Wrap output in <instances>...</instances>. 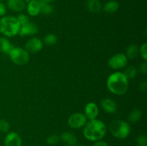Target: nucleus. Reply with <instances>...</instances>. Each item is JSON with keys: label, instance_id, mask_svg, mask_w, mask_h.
<instances>
[{"label": "nucleus", "instance_id": "15", "mask_svg": "<svg viewBox=\"0 0 147 146\" xmlns=\"http://www.w3.org/2000/svg\"><path fill=\"white\" fill-rule=\"evenodd\" d=\"M27 13L30 16H37L40 13V6L39 1L37 0H33L28 2L27 7Z\"/></svg>", "mask_w": 147, "mask_h": 146}, {"label": "nucleus", "instance_id": "26", "mask_svg": "<svg viewBox=\"0 0 147 146\" xmlns=\"http://www.w3.org/2000/svg\"><path fill=\"white\" fill-rule=\"evenodd\" d=\"M136 142L139 146H147V138L146 135H139L136 138Z\"/></svg>", "mask_w": 147, "mask_h": 146}, {"label": "nucleus", "instance_id": "7", "mask_svg": "<svg viewBox=\"0 0 147 146\" xmlns=\"http://www.w3.org/2000/svg\"><path fill=\"white\" fill-rule=\"evenodd\" d=\"M67 123L71 128L78 129L83 127L86 124L87 117L83 113H76L70 116Z\"/></svg>", "mask_w": 147, "mask_h": 146}, {"label": "nucleus", "instance_id": "20", "mask_svg": "<svg viewBox=\"0 0 147 146\" xmlns=\"http://www.w3.org/2000/svg\"><path fill=\"white\" fill-rule=\"evenodd\" d=\"M40 6V12L45 14H50L53 12V7L50 2L44 1V0H40L39 1Z\"/></svg>", "mask_w": 147, "mask_h": 146}, {"label": "nucleus", "instance_id": "9", "mask_svg": "<svg viewBox=\"0 0 147 146\" xmlns=\"http://www.w3.org/2000/svg\"><path fill=\"white\" fill-rule=\"evenodd\" d=\"M38 31V27L35 24L32 22H27V24L22 25L20 27V31L18 34L20 36H29V35H34L37 34Z\"/></svg>", "mask_w": 147, "mask_h": 146}, {"label": "nucleus", "instance_id": "23", "mask_svg": "<svg viewBox=\"0 0 147 146\" xmlns=\"http://www.w3.org/2000/svg\"><path fill=\"white\" fill-rule=\"evenodd\" d=\"M57 42V37L53 34H48L45 37V44L48 46H53Z\"/></svg>", "mask_w": 147, "mask_h": 146}, {"label": "nucleus", "instance_id": "25", "mask_svg": "<svg viewBox=\"0 0 147 146\" xmlns=\"http://www.w3.org/2000/svg\"><path fill=\"white\" fill-rule=\"evenodd\" d=\"M60 141V137L57 136V135H51L48 136L47 138V143L50 145H55L57 144Z\"/></svg>", "mask_w": 147, "mask_h": 146}, {"label": "nucleus", "instance_id": "2", "mask_svg": "<svg viewBox=\"0 0 147 146\" xmlns=\"http://www.w3.org/2000/svg\"><path fill=\"white\" fill-rule=\"evenodd\" d=\"M106 84L111 92L116 95H123L129 88V80L123 73L115 72L109 76Z\"/></svg>", "mask_w": 147, "mask_h": 146}, {"label": "nucleus", "instance_id": "1", "mask_svg": "<svg viewBox=\"0 0 147 146\" xmlns=\"http://www.w3.org/2000/svg\"><path fill=\"white\" fill-rule=\"evenodd\" d=\"M106 133V126L99 120H91L86 123L83 129V135L90 141H98L103 139Z\"/></svg>", "mask_w": 147, "mask_h": 146}, {"label": "nucleus", "instance_id": "4", "mask_svg": "<svg viewBox=\"0 0 147 146\" xmlns=\"http://www.w3.org/2000/svg\"><path fill=\"white\" fill-rule=\"evenodd\" d=\"M109 131L115 137L124 139L131 133V126L127 122L123 120H113L109 124Z\"/></svg>", "mask_w": 147, "mask_h": 146}, {"label": "nucleus", "instance_id": "16", "mask_svg": "<svg viewBox=\"0 0 147 146\" xmlns=\"http://www.w3.org/2000/svg\"><path fill=\"white\" fill-rule=\"evenodd\" d=\"M9 40L6 37H0V52L4 54H9L11 50L14 48Z\"/></svg>", "mask_w": 147, "mask_h": 146}, {"label": "nucleus", "instance_id": "21", "mask_svg": "<svg viewBox=\"0 0 147 146\" xmlns=\"http://www.w3.org/2000/svg\"><path fill=\"white\" fill-rule=\"evenodd\" d=\"M142 115V113L139 109H134L129 115V120L131 123H136L140 120Z\"/></svg>", "mask_w": 147, "mask_h": 146}, {"label": "nucleus", "instance_id": "3", "mask_svg": "<svg viewBox=\"0 0 147 146\" xmlns=\"http://www.w3.org/2000/svg\"><path fill=\"white\" fill-rule=\"evenodd\" d=\"M20 27L21 25L17 17L6 16L0 19V32L6 37H11L17 35Z\"/></svg>", "mask_w": 147, "mask_h": 146}, {"label": "nucleus", "instance_id": "32", "mask_svg": "<svg viewBox=\"0 0 147 146\" xmlns=\"http://www.w3.org/2000/svg\"><path fill=\"white\" fill-rule=\"evenodd\" d=\"M139 90L141 92H146V90H147V84L146 82H142L139 84Z\"/></svg>", "mask_w": 147, "mask_h": 146}, {"label": "nucleus", "instance_id": "18", "mask_svg": "<svg viewBox=\"0 0 147 146\" xmlns=\"http://www.w3.org/2000/svg\"><path fill=\"white\" fill-rule=\"evenodd\" d=\"M119 4L118 3V1H115V0H111V1L106 3V4L103 7V10L106 12L112 14V13L116 12L119 9Z\"/></svg>", "mask_w": 147, "mask_h": 146}, {"label": "nucleus", "instance_id": "34", "mask_svg": "<svg viewBox=\"0 0 147 146\" xmlns=\"http://www.w3.org/2000/svg\"><path fill=\"white\" fill-rule=\"evenodd\" d=\"M27 1H28V2H29V1H33V0H27Z\"/></svg>", "mask_w": 147, "mask_h": 146}, {"label": "nucleus", "instance_id": "28", "mask_svg": "<svg viewBox=\"0 0 147 146\" xmlns=\"http://www.w3.org/2000/svg\"><path fill=\"white\" fill-rule=\"evenodd\" d=\"M139 52H140L141 55H142V57L144 60V61H146L147 60V44L146 43H144V44H142L140 50H139Z\"/></svg>", "mask_w": 147, "mask_h": 146}, {"label": "nucleus", "instance_id": "27", "mask_svg": "<svg viewBox=\"0 0 147 146\" xmlns=\"http://www.w3.org/2000/svg\"><path fill=\"white\" fill-rule=\"evenodd\" d=\"M17 20L20 22V25H24V24H27V22H29V18L27 15L24 14H19L18 17H17Z\"/></svg>", "mask_w": 147, "mask_h": 146}, {"label": "nucleus", "instance_id": "8", "mask_svg": "<svg viewBox=\"0 0 147 146\" xmlns=\"http://www.w3.org/2000/svg\"><path fill=\"white\" fill-rule=\"evenodd\" d=\"M43 43L40 39L38 38H32L30 39L27 42L25 43L24 47L26 50L28 52L31 53H37L40 52L42 49Z\"/></svg>", "mask_w": 147, "mask_h": 146}, {"label": "nucleus", "instance_id": "24", "mask_svg": "<svg viewBox=\"0 0 147 146\" xmlns=\"http://www.w3.org/2000/svg\"><path fill=\"white\" fill-rule=\"evenodd\" d=\"M9 123L7 120L1 119L0 120V131L4 133H8L9 130Z\"/></svg>", "mask_w": 147, "mask_h": 146}, {"label": "nucleus", "instance_id": "11", "mask_svg": "<svg viewBox=\"0 0 147 146\" xmlns=\"http://www.w3.org/2000/svg\"><path fill=\"white\" fill-rule=\"evenodd\" d=\"M100 105L106 113L113 114L117 110V104L114 100L109 98L103 99L100 102Z\"/></svg>", "mask_w": 147, "mask_h": 146}, {"label": "nucleus", "instance_id": "22", "mask_svg": "<svg viewBox=\"0 0 147 146\" xmlns=\"http://www.w3.org/2000/svg\"><path fill=\"white\" fill-rule=\"evenodd\" d=\"M124 75L127 77V79H134L137 74V70L134 66H129L125 70Z\"/></svg>", "mask_w": 147, "mask_h": 146}, {"label": "nucleus", "instance_id": "13", "mask_svg": "<svg viewBox=\"0 0 147 146\" xmlns=\"http://www.w3.org/2000/svg\"><path fill=\"white\" fill-rule=\"evenodd\" d=\"M7 5L9 9L17 12L23 11L26 7V4L23 0H7Z\"/></svg>", "mask_w": 147, "mask_h": 146}, {"label": "nucleus", "instance_id": "10", "mask_svg": "<svg viewBox=\"0 0 147 146\" xmlns=\"http://www.w3.org/2000/svg\"><path fill=\"white\" fill-rule=\"evenodd\" d=\"M4 146H22L21 137L14 132L8 133L4 138Z\"/></svg>", "mask_w": 147, "mask_h": 146}, {"label": "nucleus", "instance_id": "30", "mask_svg": "<svg viewBox=\"0 0 147 146\" xmlns=\"http://www.w3.org/2000/svg\"><path fill=\"white\" fill-rule=\"evenodd\" d=\"M7 12L6 6L2 2H0V17H4Z\"/></svg>", "mask_w": 147, "mask_h": 146}, {"label": "nucleus", "instance_id": "5", "mask_svg": "<svg viewBox=\"0 0 147 146\" xmlns=\"http://www.w3.org/2000/svg\"><path fill=\"white\" fill-rule=\"evenodd\" d=\"M10 59L17 65H24L30 61V54L24 49L14 47L9 53Z\"/></svg>", "mask_w": 147, "mask_h": 146}, {"label": "nucleus", "instance_id": "35", "mask_svg": "<svg viewBox=\"0 0 147 146\" xmlns=\"http://www.w3.org/2000/svg\"><path fill=\"white\" fill-rule=\"evenodd\" d=\"M3 1H4V0H0V2H2Z\"/></svg>", "mask_w": 147, "mask_h": 146}, {"label": "nucleus", "instance_id": "14", "mask_svg": "<svg viewBox=\"0 0 147 146\" xmlns=\"http://www.w3.org/2000/svg\"><path fill=\"white\" fill-rule=\"evenodd\" d=\"M60 139H61L63 143L69 146H74L78 143L77 137L70 132H64L62 133Z\"/></svg>", "mask_w": 147, "mask_h": 146}, {"label": "nucleus", "instance_id": "19", "mask_svg": "<svg viewBox=\"0 0 147 146\" xmlns=\"http://www.w3.org/2000/svg\"><path fill=\"white\" fill-rule=\"evenodd\" d=\"M139 50L136 44H131L126 49V57L129 59H134L138 56Z\"/></svg>", "mask_w": 147, "mask_h": 146}, {"label": "nucleus", "instance_id": "6", "mask_svg": "<svg viewBox=\"0 0 147 146\" xmlns=\"http://www.w3.org/2000/svg\"><path fill=\"white\" fill-rule=\"evenodd\" d=\"M128 58L122 53H118L112 56L108 61L109 67L114 70H119L124 67L127 64Z\"/></svg>", "mask_w": 147, "mask_h": 146}, {"label": "nucleus", "instance_id": "31", "mask_svg": "<svg viewBox=\"0 0 147 146\" xmlns=\"http://www.w3.org/2000/svg\"><path fill=\"white\" fill-rule=\"evenodd\" d=\"M93 146H109V145L107 143L100 140L98 141H96V143L93 145Z\"/></svg>", "mask_w": 147, "mask_h": 146}, {"label": "nucleus", "instance_id": "36", "mask_svg": "<svg viewBox=\"0 0 147 146\" xmlns=\"http://www.w3.org/2000/svg\"><path fill=\"white\" fill-rule=\"evenodd\" d=\"M78 146H83V145H78Z\"/></svg>", "mask_w": 147, "mask_h": 146}, {"label": "nucleus", "instance_id": "33", "mask_svg": "<svg viewBox=\"0 0 147 146\" xmlns=\"http://www.w3.org/2000/svg\"><path fill=\"white\" fill-rule=\"evenodd\" d=\"M44 1H47V2H50V1H53V0H44Z\"/></svg>", "mask_w": 147, "mask_h": 146}, {"label": "nucleus", "instance_id": "29", "mask_svg": "<svg viewBox=\"0 0 147 146\" xmlns=\"http://www.w3.org/2000/svg\"><path fill=\"white\" fill-rule=\"evenodd\" d=\"M139 70H140V72L142 73H143V74H146L147 72V64L146 62V61L144 62H143L142 64H140V66H139Z\"/></svg>", "mask_w": 147, "mask_h": 146}, {"label": "nucleus", "instance_id": "12", "mask_svg": "<svg viewBox=\"0 0 147 146\" xmlns=\"http://www.w3.org/2000/svg\"><path fill=\"white\" fill-rule=\"evenodd\" d=\"M98 107L94 102H89L85 107V115L90 120L96 119L98 115Z\"/></svg>", "mask_w": 147, "mask_h": 146}, {"label": "nucleus", "instance_id": "17", "mask_svg": "<svg viewBox=\"0 0 147 146\" xmlns=\"http://www.w3.org/2000/svg\"><path fill=\"white\" fill-rule=\"evenodd\" d=\"M86 5L88 11L92 13H98L101 9V4L99 0H87Z\"/></svg>", "mask_w": 147, "mask_h": 146}]
</instances>
